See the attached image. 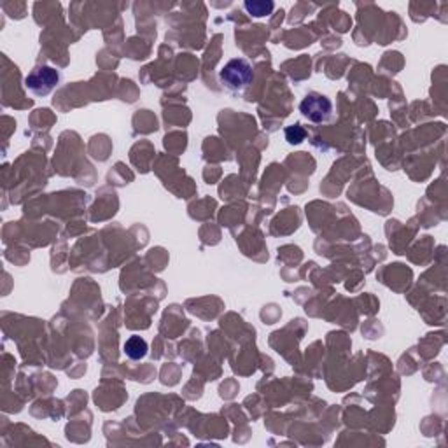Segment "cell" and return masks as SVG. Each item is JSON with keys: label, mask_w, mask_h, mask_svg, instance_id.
Returning a JSON list of instances; mask_svg holds the SVG:
<instances>
[{"label": "cell", "mask_w": 448, "mask_h": 448, "mask_svg": "<svg viewBox=\"0 0 448 448\" xmlns=\"http://www.w3.org/2000/svg\"><path fill=\"white\" fill-rule=\"evenodd\" d=\"M300 112L312 122H326L332 115V104L328 97L318 93H308L301 100Z\"/></svg>", "instance_id": "3957f363"}, {"label": "cell", "mask_w": 448, "mask_h": 448, "mask_svg": "<svg viewBox=\"0 0 448 448\" xmlns=\"http://www.w3.org/2000/svg\"><path fill=\"white\" fill-rule=\"evenodd\" d=\"M304 136H307V132H304L303 126L293 125L286 128V140L289 144H301L304 140Z\"/></svg>", "instance_id": "8992f818"}, {"label": "cell", "mask_w": 448, "mask_h": 448, "mask_svg": "<svg viewBox=\"0 0 448 448\" xmlns=\"http://www.w3.org/2000/svg\"><path fill=\"white\" fill-rule=\"evenodd\" d=\"M59 83V72L52 66H37L24 77V86L34 94H49Z\"/></svg>", "instance_id": "7a4b0ae2"}, {"label": "cell", "mask_w": 448, "mask_h": 448, "mask_svg": "<svg viewBox=\"0 0 448 448\" xmlns=\"http://www.w3.org/2000/svg\"><path fill=\"white\" fill-rule=\"evenodd\" d=\"M244 6L245 9H247V13L255 18L268 16V14H272V10L275 9V4L270 2V0L268 2H265V0H247Z\"/></svg>", "instance_id": "5b68a950"}, {"label": "cell", "mask_w": 448, "mask_h": 448, "mask_svg": "<svg viewBox=\"0 0 448 448\" xmlns=\"http://www.w3.org/2000/svg\"><path fill=\"white\" fill-rule=\"evenodd\" d=\"M219 79L227 90L241 91L252 83L254 72H252V66L247 59L234 58L223 66V70L219 72Z\"/></svg>", "instance_id": "6da1fadb"}, {"label": "cell", "mask_w": 448, "mask_h": 448, "mask_svg": "<svg viewBox=\"0 0 448 448\" xmlns=\"http://www.w3.org/2000/svg\"><path fill=\"white\" fill-rule=\"evenodd\" d=\"M147 350H149L147 342L144 338H140V336L133 335V336H130L128 340H126L125 354L130 357V359H133V360L144 359L147 354Z\"/></svg>", "instance_id": "277c9868"}]
</instances>
